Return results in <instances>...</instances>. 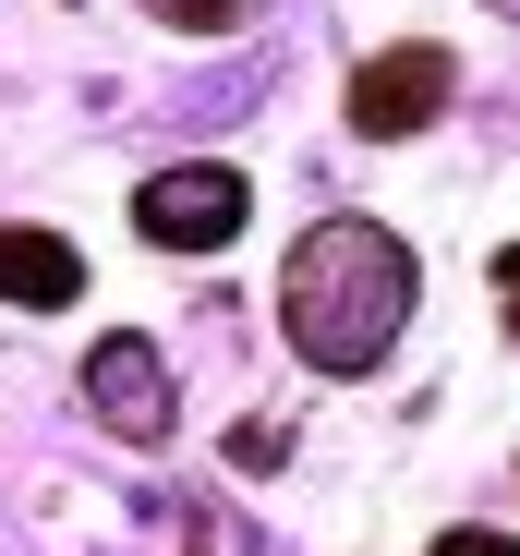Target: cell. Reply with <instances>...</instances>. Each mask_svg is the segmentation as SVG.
I'll list each match as a JSON object with an SVG mask.
<instances>
[{
  "instance_id": "6",
  "label": "cell",
  "mask_w": 520,
  "mask_h": 556,
  "mask_svg": "<svg viewBox=\"0 0 520 556\" xmlns=\"http://www.w3.org/2000/svg\"><path fill=\"white\" fill-rule=\"evenodd\" d=\"M145 13H157V25H194V37H206V25H230V13H254V0H145Z\"/></svg>"
},
{
  "instance_id": "5",
  "label": "cell",
  "mask_w": 520,
  "mask_h": 556,
  "mask_svg": "<svg viewBox=\"0 0 520 556\" xmlns=\"http://www.w3.org/2000/svg\"><path fill=\"white\" fill-rule=\"evenodd\" d=\"M85 291V254L61 242V230H0V303H37V315H61Z\"/></svg>"
},
{
  "instance_id": "9",
  "label": "cell",
  "mask_w": 520,
  "mask_h": 556,
  "mask_svg": "<svg viewBox=\"0 0 520 556\" xmlns=\"http://www.w3.org/2000/svg\"><path fill=\"white\" fill-rule=\"evenodd\" d=\"M496 278H508V315H520V242H508V254H496Z\"/></svg>"
},
{
  "instance_id": "2",
  "label": "cell",
  "mask_w": 520,
  "mask_h": 556,
  "mask_svg": "<svg viewBox=\"0 0 520 556\" xmlns=\"http://www.w3.org/2000/svg\"><path fill=\"white\" fill-rule=\"evenodd\" d=\"M242 218H254V194H242V169H218V157L157 169L145 194H134V230H145V242H169V254H218Z\"/></svg>"
},
{
  "instance_id": "8",
  "label": "cell",
  "mask_w": 520,
  "mask_h": 556,
  "mask_svg": "<svg viewBox=\"0 0 520 556\" xmlns=\"http://www.w3.org/2000/svg\"><path fill=\"white\" fill-rule=\"evenodd\" d=\"M436 556H520L508 532H436Z\"/></svg>"
},
{
  "instance_id": "1",
  "label": "cell",
  "mask_w": 520,
  "mask_h": 556,
  "mask_svg": "<svg viewBox=\"0 0 520 556\" xmlns=\"http://www.w3.org/2000/svg\"><path fill=\"white\" fill-rule=\"evenodd\" d=\"M279 327L315 376H376L388 339L411 327V242L388 218H327L279 266Z\"/></svg>"
},
{
  "instance_id": "3",
  "label": "cell",
  "mask_w": 520,
  "mask_h": 556,
  "mask_svg": "<svg viewBox=\"0 0 520 556\" xmlns=\"http://www.w3.org/2000/svg\"><path fill=\"white\" fill-rule=\"evenodd\" d=\"M448 110V49H423V37H399V49H376L364 73H352V134H423Z\"/></svg>"
},
{
  "instance_id": "10",
  "label": "cell",
  "mask_w": 520,
  "mask_h": 556,
  "mask_svg": "<svg viewBox=\"0 0 520 556\" xmlns=\"http://www.w3.org/2000/svg\"><path fill=\"white\" fill-rule=\"evenodd\" d=\"M484 13H508V25H520V0H484Z\"/></svg>"
},
{
  "instance_id": "4",
  "label": "cell",
  "mask_w": 520,
  "mask_h": 556,
  "mask_svg": "<svg viewBox=\"0 0 520 556\" xmlns=\"http://www.w3.org/2000/svg\"><path fill=\"white\" fill-rule=\"evenodd\" d=\"M85 400H98V424L110 435H134V447H169V363H157V339H98L85 351Z\"/></svg>"
},
{
  "instance_id": "7",
  "label": "cell",
  "mask_w": 520,
  "mask_h": 556,
  "mask_svg": "<svg viewBox=\"0 0 520 556\" xmlns=\"http://www.w3.org/2000/svg\"><path fill=\"white\" fill-rule=\"evenodd\" d=\"M230 459H242V472H279L291 435H279V424H242V435H230Z\"/></svg>"
}]
</instances>
